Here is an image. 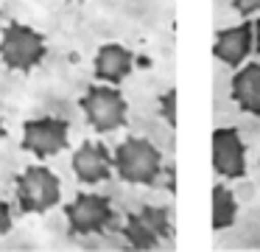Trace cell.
I'll return each mask as SVG.
<instances>
[{"label":"cell","mask_w":260,"mask_h":252,"mask_svg":"<svg viewBox=\"0 0 260 252\" xmlns=\"http://www.w3.org/2000/svg\"><path fill=\"white\" fill-rule=\"evenodd\" d=\"M92 67H95V76L101 78V81L120 84L132 73V67H135V53L120 42H107V45L98 48L95 65Z\"/></svg>","instance_id":"7c38bea8"},{"label":"cell","mask_w":260,"mask_h":252,"mask_svg":"<svg viewBox=\"0 0 260 252\" xmlns=\"http://www.w3.org/2000/svg\"><path fill=\"white\" fill-rule=\"evenodd\" d=\"M81 109L95 132H115L126 126V118H129V104L123 93L109 81L87 87V93L81 95Z\"/></svg>","instance_id":"3957f363"},{"label":"cell","mask_w":260,"mask_h":252,"mask_svg":"<svg viewBox=\"0 0 260 252\" xmlns=\"http://www.w3.org/2000/svg\"><path fill=\"white\" fill-rule=\"evenodd\" d=\"M123 235L135 249H154L159 241L171 235V221L162 207H140L137 213H129L123 224Z\"/></svg>","instance_id":"8992f818"},{"label":"cell","mask_w":260,"mask_h":252,"mask_svg":"<svg viewBox=\"0 0 260 252\" xmlns=\"http://www.w3.org/2000/svg\"><path fill=\"white\" fill-rule=\"evenodd\" d=\"M73 171L81 182H104L115 171V154L98 140H84L73 151Z\"/></svg>","instance_id":"9c48e42d"},{"label":"cell","mask_w":260,"mask_h":252,"mask_svg":"<svg viewBox=\"0 0 260 252\" xmlns=\"http://www.w3.org/2000/svg\"><path fill=\"white\" fill-rule=\"evenodd\" d=\"M232 6L241 17H252L260 11V0H232Z\"/></svg>","instance_id":"9a60e30c"},{"label":"cell","mask_w":260,"mask_h":252,"mask_svg":"<svg viewBox=\"0 0 260 252\" xmlns=\"http://www.w3.org/2000/svg\"><path fill=\"white\" fill-rule=\"evenodd\" d=\"M159 109H162L165 121H168L171 126H176V90L174 87H171L168 93L159 98Z\"/></svg>","instance_id":"5bb4252c"},{"label":"cell","mask_w":260,"mask_h":252,"mask_svg":"<svg viewBox=\"0 0 260 252\" xmlns=\"http://www.w3.org/2000/svg\"><path fill=\"white\" fill-rule=\"evenodd\" d=\"M6 137V126H3V121H0V140Z\"/></svg>","instance_id":"ac0fdd59"},{"label":"cell","mask_w":260,"mask_h":252,"mask_svg":"<svg viewBox=\"0 0 260 252\" xmlns=\"http://www.w3.org/2000/svg\"><path fill=\"white\" fill-rule=\"evenodd\" d=\"M254 50L260 53V17L254 20Z\"/></svg>","instance_id":"e0dca14e"},{"label":"cell","mask_w":260,"mask_h":252,"mask_svg":"<svg viewBox=\"0 0 260 252\" xmlns=\"http://www.w3.org/2000/svg\"><path fill=\"white\" fill-rule=\"evenodd\" d=\"M252 48H254V22H249V20L230 25V28H221L213 42V53L230 67H241L249 59Z\"/></svg>","instance_id":"30bf717a"},{"label":"cell","mask_w":260,"mask_h":252,"mask_svg":"<svg viewBox=\"0 0 260 252\" xmlns=\"http://www.w3.org/2000/svg\"><path fill=\"white\" fill-rule=\"evenodd\" d=\"M230 95L243 112L260 115V62H243L241 67H235Z\"/></svg>","instance_id":"8fae6325"},{"label":"cell","mask_w":260,"mask_h":252,"mask_svg":"<svg viewBox=\"0 0 260 252\" xmlns=\"http://www.w3.org/2000/svg\"><path fill=\"white\" fill-rule=\"evenodd\" d=\"M12 230V207H9V202L0 199V238Z\"/></svg>","instance_id":"2e32d148"},{"label":"cell","mask_w":260,"mask_h":252,"mask_svg":"<svg viewBox=\"0 0 260 252\" xmlns=\"http://www.w3.org/2000/svg\"><path fill=\"white\" fill-rule=\"evenodd\" d=\"M238 199L226 185H213V230H226L235 224Z\"/></svg>","instance_id":"4fadbf2b"},{"label":"cell","mask_w":260,"mask_h":252,"mask_svg":"<svg viewBox=\"0 0 260 252\" xmlns=\"http://www.w3.org/2000/svg\"><path fill=\"white\" fill-rule=\"evenodd\" d=\"M48 53L45 37L40 31H34L25 22H9L3 28V37H0V59L3 65L12 67V70L28 73L31 67H37Z\"/></svg>","instance_id":"7a4b0ae2"},{"label":"cell","mask_w":260,"mask_h":252,"mask_svg":"<svg viewBox=\"0 0 260 252\" xmlns=\"http://www.w3.org/2000/svg\"><path fill=\"white\" fill-rule=\"evenodd\" d=\"M115 154V171L123 182L132 185H154L162 174V154L148 137H126L118 143Z\"/></svg>","instance_id":"6da1fadb"},{"label":"cell","mask_w":260,"mask_h":252,"mask_svg":"<svg viewBox=\"0 0 260 252\" xmlns=\"http://www.w3.org/2000/svg\"><path fill=\"white\" fill-rule=\"evenodd\" d=\"M68 121L53 115H42L34 121H25L23 126V149L37 157H51L68 149Z\"/></svg>","instance_id":"52a82bcc"},{"label":"cell","mask_w":260,"mask_h":252,"mask_svg":"<svg viewBox=\"0 0 260 252\" xmlns=\"http://www.w3.org/2000/svg\"><path fill=\"white\" fill-rule=\"evenodd\" d=\"M62 182L45 165H28L17 177V202L23 213H45L59 205Z\"/></svg>","instance_id":"277c9868"},{"label":"cell","mask_w":260,"mask_h":252,"mask_svg":"<svg viewBox=\"0 0 260 252\" xmlns=\"http://www.w3.org/2000/svg\"><path fill=\"white\" fill-rule=\"evenodd\" d=\"M213 168L226 179L246 174V143L235 126H218L213 132Z\"/></svg>","instance_id":"ba28073f"},{"label":"cell","mask_w":260,"mask_h":252,"mask_svg":"<svg viewBox=\"0 0 260 252\" xmlns=\"http://www.w3.org/2000/svg\"><path fill=\"white\" fill-rule=\"evenodd\" d=\"M64 216H68L70 233H76V235L104 233L115 221L112 205L101 193H79L70 205H64Z\"/></svg>","instance_id":"5b68a950"}]
</instances>
